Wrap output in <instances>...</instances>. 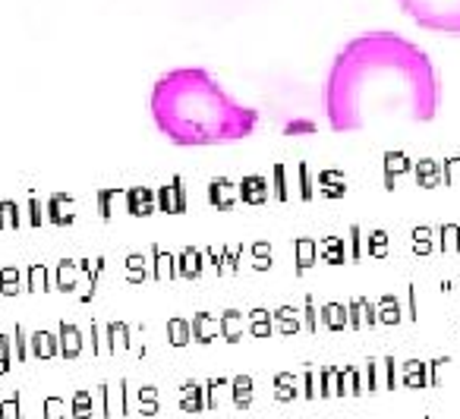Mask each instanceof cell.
Instances as JSON below:
<instances>
[{
    "label": "cell",
    "instance_id": "6da1fadb",
    "mask_svg": "<svg viewBox=\"0 0 460 419\" xmlns=\"http://www.w3.org/2000/svg\"><path fill=\"white\" fill-rule=\"evenodd\" d=\"M438 70L432 58L397 32L350 39L325 76V117L334 133H357L372 123H429L438 114Z\"/></svg>",
    "mask_w": 460,
    "mask_h": 419
},
{
    "label": "cell",
    "instance_id": "7a4b0ae2",
    "mask_svg": "<svg viewBox=\"0 0 460 419\" xmlns=\"http://www.w3.org/2000/svg\"><path fill=\"white\" fill-rule=\"evenodd\" d=\"M152 120L173 146H224L256 133L259 114L224 92L205 67H173L161 73L148 95Z\"/></svg>",
    "mask_w": 460,
    "mask_h": 419
},
{
    "label": "cell",
    "instance_id": "3957f363",
    "mask_svg": "<svg viewBox=\"0 0 460 419\" xmlns=\"http://www.w3.org/2000/svg\"><path fill=\"white\" fill-rule=\"evenodd\" d=\"M397 4L420 29L460 35V0H397Z\"/></svg>",
    "mask_w": 460,
    "mask_h": 419
}]
</instances>
